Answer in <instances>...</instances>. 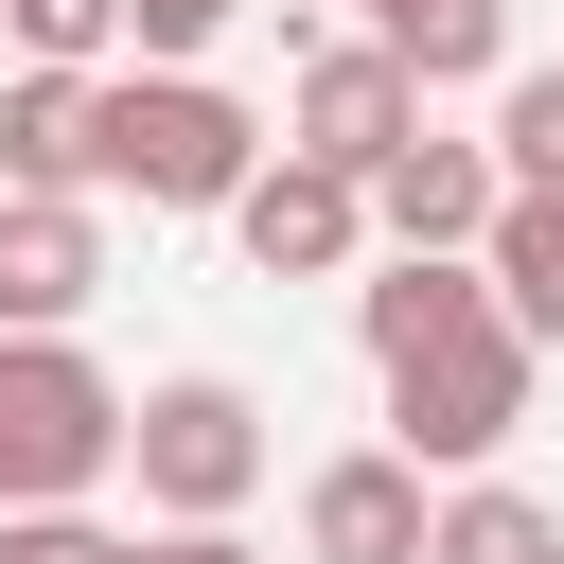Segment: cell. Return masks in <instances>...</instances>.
Listing matches in <instances>:
<instances>
[{
    "label": "cell",
    "mask_w": 564,
    "mask_h": 564,
    "mask_svg": "<svg viewBox=\"0 0 564 564\" xmlns=\"http://www.w3.org/2000/svg\"><path fill=\"white\" fill-rule=\"evenodd\" d=\"M123 564H264L247 529H159V546H123Z\"/></svg>",
    "instance_id": "cell-18"
},
{
    "label": "cell",
    "mask_w": 564,
    "mask_h": 564,
    "mask_svg": "<svg viewBox=\"0 0 564 564\" xmlns=\"http://www.w3.org/2000/svg\"><path fill=\"white\" fill-rule=\"evenodd\" d=\"M494 194H511V176H494V141H441V123H405V141L370 159V194H352V212L388 229V264H476Z\"/></svg>",
    "instance_id": "cell-5"
},
{
    "label": "cell",
    "mask_w": 564,
    "mask_h": 564,
    "mask_svg": "<svg viewBox=\"0 0 564 564\" xmlns=\"http://www.w3.org/2000/svg\"><path fill=\"white\" fill-rule=\"evenodd\" d=\"M0 564H123L106 511H0Z\"/></svg>",
    "instance_id": "cell-17"
},
{
    "label": "cell",
    "mask_w": 564,
    "mask_h": 564,
    "mask_svg": "<svg viewBox=\"0 0 564 564\" xmlns=\"http://www.w3.org/2000/svg\"><path fill=\"white\" fill-rule=\"evenodd\" d=\"M0 194H88V70L0 88Z\"/></svg>",
    "instance_id": "cell-12"
},
{
    "label": "cell",
    "mask_w": 564,
    "mask_h": 564,
    "mask_svg": "<svg viewBox=\"0 0 564 564\" xmlns=\"http://www.w3.org/2000/svg\"><path fill=\"white\" fill-rule=\"evenodd\" d=\"M476 282H494V317H511L529 352H564V194H494Z\"/></svg>",
    "instance_id": "cell-10"
},
{
    "label": "cell",
    "mask_w": 564,
    "mask_h": 564,
    "mask_svg": "<svg viewBox=\"0 0 564 564\" xmlns=\"http://www.w3.org/2000/svg\"><path fill=\"white\" fill-rule=\"evenodd\" d=\"M247 176H264V123H247L212 70H88V194L229 212Z\"/></svg>",
    "instance_id": "cell-1"
},
{
    "label": "cell",
    "mask_w": 564,
    "mask_h": 564,
    "mask_svg": "<svg viewBox=\"0 0 564 564\" xmlns=\"http://www.w3.org/2000/svg\"><path fill=\"white\" fill-rule=\"evenodd\" d=\"M0 35H18V70H106L123 0H0Z\"/></svg>",
    "instance_id": "cell-15"
},
{
    "label": "cell",
    "mask_w": 564,
    "mask_h": 564,
    "mask_svg": "<svg viewBox=\"0 0 564 564\" xmlns=\"http://www.w3.org/2000/svg\"><path fill=\"white\" fill-rule=\"evenodd\" d=\"M229 247H247L264 282H335V264L370 247V212H352V176H317V159H264V176L229 194Z\"/></svg>",
    "instance_id": "cell-9"
},
{
    "label": "cell",
    "mask_w": 564,
    "mask_h": 564,
    "mask_svg": "<svg viewBox=\"0 0 564 564\" xmlns=\"http://www.w3.org/2000/svg\"><path fill=\"white\" fill-rule=\"evenodd\" d=\"M423 564H564V511H546L529 476H441V511H423Z\"/></svg>",
    "instance_id": "cell-11"
},
{
    "label": "cell",
    "mask_w": 564,
    "mask_h": 564,
    "mask_svg": "<svg viewBox=\"0 0 564 564\" xmlns=\"http://www.w3.org/2000/svg\"><path fill=\"white\" fill-rule=\"evenodd\" d=\"M88 476H123V388L70 335H0V511H88Z\"/></svg>",
    "instance_id": "cell-3"
},
{
    "label": "cell",
    "mask_w": 564,
    "mask_h": 564,
    "mask_svg": "<svg viewBox=\"0 0 564 564\" xmlns=\"http://www.w3.org/2000/svg\"><path fill=\"white\" fill-rule=\"evenodd\" d=\"M423 476L388 458V441H352V458H317L300 476V564H423Z\"/></svg>",
    "instance_id": "cell-8"
},
{
    "label": "cell",
    "mask_w": 564,
    "mask_h": 564,
    "mask_svg": "<svg viewBox=\"0 0 564 564\" xmlns=\"http://www.w3.org/2000/svg\"><path fill=\"white\" fill-rule=\"evenodd\" d=\"M511 423H529V335L511 317H458V335L388 352V458L405 476H494Z\"/></svg>",
    "instance_id": "cell-2"
},
{
    "label": "cell",
    "mask_w": 564,
    "mask_h": 564,
    "mask_svg": "<svg viewBox=\"0 0 564 564\" xmlns=\"http://www.w3.org/2000/svg\"><path fill=\"white\" fill-rule=\"evenodd\" d=\"M494 176L511 194H564V70H511L494 88Z\"/></svg>",
    "instance_id": "cell-14"
},
{
    "label": "cell",
    "mask_w": 564,
    "mask_h": 564,
    "mask_svg": "<svg viewBox=\"0 0 564 564\" xmlns=\"http://www.w3.org/2000/svg\"><path fill=\"white\" fill-rule=\"evenodd\" d=\"M123 458H141V511H159V529H229V511L264 494V405H247L229 370H159V388L123 405Z\"/></svg>",
    "instance_id": "cell-4"
},
{
    "label": "cell",
    "mask_w": 564,
    "mask_h": 564,
    "mask_svg": "<svg viewBox=\"0 0 564 564\" xmlns=\"http://www.w3.org/2000/svg\"><path fill=\"white\" fill-rule=\"evenodd\" d=\"M229 18H247V0H123V53H141V70H194Z\"/></svg>",
    "instance_id": "cell-16"
},
{
    "label": "cell",
    "mask_w": 564,
    "mask_h": 564,
    "mask_svg": "<svg viewBox=\"0 0 564 564\" xmlns=\"http://www.w3.org/2000/svg\"><path fill=\"white\" fill-rule=\"evenodd\" d=\"M370 53H388L405 88H476V70L511 53V0H370Z\"/></svg>",
    "instance_id": "cell-13"
},
{
    "label": "cell",
    "mask_w": 564,
    "mask_h": 564,
    "mask_svg": "<svg viewBox=\"0 0 564 564\" xmlns=\"http://www.w3.org/2000/svg\"><path fill=\"white\" fill-rule=\"evenodd\" d=\"M423 123V88L370 53V35H335V53H300V106H282V159H317V176H352L370 194V159Z\"/></svg>",
    "instance_id": "cell-6"
},
{
    "label": "cell",
    "mask_w": 564,
    "mask_h": 564,
    "mask_svg": "<svg viewBox=\"0 0 564 564\" xmlns=\"http://www.w3.org/2000/svg\"><path fill=\"white\" fill-rule=\"evenodd\" d=\"M106 300V212L88 194H0V335H70Z\"/></svg>",
    "instance_id": "cell-7"
}]
</instances>
